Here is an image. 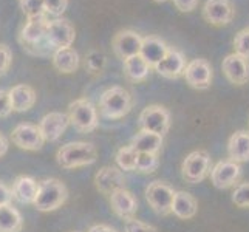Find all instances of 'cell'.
Returning a JSON list of instances; mask_svg holds the SVG:
<instances>
[{
    "label": "cell",
    "mask_w": 249,
    "mask_h": 232,
    "mask_svg": "<svg viewBox=\"0 0 249 232\" xmlns=\"http://www.w3.org/2000/svg\"><path fill=\"white\" fill-rule=\"evenodd\" d=\"M48 17L42 16L36 17V19H28V22L23 25L20 34H19V42L22 44L23 50H27L28 53L34 56H53L54 50L45 39V33L48 27Z\"/></svg>",
    "instance_id": "cell-1"
},
{
    "label": "cell",
    "mask_w": 249,
    "mask_h": 232,
    "mask_svg": "<svg viewBox=\"0 0 249 232\" xmlns=\"http://www.w3.org/2000/svg\"><path fill=\"white\" fill-rule=\"evenodd\" d=\"M98 160V149L91 143H68L56 152V161L62 169H78L90 166Z\"/></svg>",
    "instance_id": "cell-2"
},
{
    "label": "cell",
    "mask_w": 249,
    "mask_h": 232,
    "mask_svg": "<svg viewBox=\"0 0 249 232\" xmlns=\"http://www.w3.org/2000/svg\"><path fill=\"white\" fill-rule=\"evenodd\" d=\"M68 198L67 186L57 178H47L39 183V191L34 200V208L40 212H51L59 209Z\"/></svg>",
    "instance_id": "cell-3"
},
{
    "label": "cell",
    "mask_w": 249,
    "mask_h": 232,
    "mask_svg": "<svg viewBox=\"0 0 249 232\" xmlns=\"http://www.w3.org/2000/svg\"><path fill=\"white\" fill-rule=\"evenodd\" d=\"M133 99L132 94L123 87H110L101 94L99 111L102 116L108 119L124 118L132 110Z\"/></svg>",
    "instance_id": "cell-4"
},
{
    "label": "cell",
    "mask_w": 249,
    "mask_h": 232,
    "mask_svg": "<svg viewBox=\"0 0 249 232\" xmlns=\"http://www.w3.org/2000/svg\"><path fill=\"white\" fill-rule=\"evenodd\" d=\"M68 121L81 133H90L98 127V110L89 99L81 98L68 106Z\"/></svg>",
    "instance_id": "cell-5"
},
{
    "label": "cell",
    "mask_w": 249,
    "mask_h": 232,
    "mask_svg": "<svg viewBox=\"0 0 249 232\" xmlns=\"http://www.w3.org/2000/svg\"><path fill=\"white\" fill-rule=\"evenodd\" d=\"M212 158L208 150H194L184 158L181 164V174L187 183L196 184L204 181L211 174Z\"/></svg>",
    "instance_id": "cell-6"
},
{
    "label": "cell",
    "mask_w": 249,
    "mask_h": 232,
    "mask_svg": "<svg viewBox=\"0 0 249 232\" xmlns=\"http://www.w3.org/2000/svg\"><path fill=\"white\" fill-rule=\"evenodd\" d=\"M138 124L141 127V130L155 133L164 138V135L170 128V113H169V110L162 106H158V104L147 106L141 111Z\"/></svg>",
    "instance_id": "cell-7"
},
{
    "label": "cell",
    "mask_w": 249,
    "mask_h": 232,
    "mask_svg": "<svg viewBox=\"0 0 249 232\" xmlns=\"http://www.w3.org/2000/svg\"><path fill=\"white\" fill-rule=\"evenodd\" d=\"M175 192L177 191H174V187L164 181H152L145 187L144 195L153 212H157L158 215H169V214H172L170 208Z\"/></svg>",
    "instance_id": "cell-8"
},
{
    "label": "cell",
    "mask_w": 249,
    "mask_h": 232,
    "mask_svg": "<svg viewBox=\"0 0 249 232\" xmlns=\"http://www.w3.org/2000/svg\"><path fill=\"white\" fill-rule=\"evenodd\" d=\"M74 37H76V31H74V27L71 25L70 20L56 17L54 20L48 22L45 39L54 51L59 48L71 47L74 42Z\"/></svg>",
    "instance_id": "cell-9"
},
{
    "label": "cell",
    "mask_w": 249,
    "mask_h": 232,
    "mask_svg": "<svg viewBox=\"0 0 249 232\" xmlns=\"http://www.w3.org/2000/svg\"><path fill=\"white\" fill-rule=\"evenodd\" d=\"M211 181L217 189L234 187L242 178V166L232 160H221L211 169Z\"/></svg>",
    "instance_id": "cell-10"
},
{
    "label": "cell",
    "mask_w": 249,
    "mask_h": 232,
    "mask_svg": "<svg viewBox=\"0 0 249 232\" xmlns=\"http://www.w3.org/2000/svg\"><path fill=\"white\" fill-rule=\"evenodd\" d=\"M184 79L195 90H208L212 84V65L203 57L192 59L184 68Z\"/></svg>",
    "instance_id": "cell-11"
},
{
    "label": "cell",
    "mask_w": 249,
    "mask_h": 232,
    "mask_svg": "<svg viewBox=\"0 0 249 232\" xmlns=\"http://www.w3.org/2000/svg\"><path fill=\"white\" fill-rule=\"evenodd\" d=\"M234 5L231 0H206L203 6L204 20L213 27H225L234 19Z\"/></svg>",
    "instance_id": "cell-12"
},
{
    "label": "cell",
    "mask_w": 249,
    "mask_h": 232,
    "mask_svg": "<svg viewBox=\"0 0 249 232\" xmlns=\"http://www.w3.org/2000/svg\"><path fill=\"white\" fill-rule=\"evenodd\" d=\"M11 141L23 150H40L45 143L39 127L30 123L17 125L11 133Z\"/></svg>",
    "instance_id": "cell-13"
},
{
    "label": "cell",
    "mask_w": 249,
    "mask_h": 232,
    "mask_svg": "<svg viewBox=\"0 0 249 232\" xmlns=\"http://www.w3.org/2000/svg\"><path fill=\"white\" fill-rule=\"evenodd\" d=\"M142 37L133 30H121L115 34L113 40H111V48H113L116 57L121 61L140 54Z\"/></svg>",
    "instance_id": "cell-14"
},
{
    "label": "cell",
    "mask_w": 249,
    "mask_h": 232,
    "mask_svg": "<svg viewBox=\"0 0 249 232\" xmlns=\"http://www.w3.org/2000/svg\"><path fill=\"white\" fill-rule=\"evenodd\" d=\"M221 70L231 84L242 87L249 82V61L237 53H231L223 59Z\"/></svg>",
    "instance_id": "cell-15"
},
{
    "label": "cell",
    "mask_w": 249,
    "mask_h": 232,
    "mask_svg": "<svg viewBox=\"0 0 249 232\" xmlns=\"http://www.w3.org/2000/svg\"><path fill=\"white\" fill-rule=\"evenodd\" d=\"M186 65H187L186 56L181 51L169 47L166 56L153 67V70L160 76L166 77V79H178L179 76H183Z\"/></svg>",
    "instance_id": "cell-16"
},
{
    "label": "cell",
    "mask_w": 249,
    "mask_h": 232,
    "mask_svg": "<svg viewBox=\"0 0 249 232\" xmlns=\"http://www.w3.org/2000/svg\"><path fill=\"white\" fill-rule=\"evenodd\" d=\"M94 186L104 195L113 194L118 189L125 187V177L121 169L113 166H106L98 170V174L94 175Z\"/></svg>",
    "instance_id": "cell-17"
},
{
    "label": "cell",
    "mask_w": 249,
    "mask_h": 232,
    "mask_svg": "<svg viewBox=\"0 0 249 232\" xmlns=\"http://www.w3.org/2000/svg\"><path fill=\"white\" fill-rule=\"evenodd\" d=\"M68 124H70V121H68V116L65 113H61V111H51V113L45 115L40 119L37 127H39V130L45 141L54 143L64 135Z\"/></svg>",
    "instance_id": "cell-18"
},
{
    "label": "cell",
    "mask_w": 249,
    "mask_h": 232,
    "mask_svg": "<svg viewBox=\"0 0 249 232\" xmlns=\"http://www.w3.org/2000/svg\"><path fill=\"white\" fill-rule=\"evenodd\" d=\"M110 206L113 212L119 218L128 220L133 218L136 211H138V200L135 198V195L127 191V189H118L113 194H110Z\"/></svg>",
    "instance_id": "cell-19"
},
{
    "label": "cell",
    "mask_w": 249,
    "mask_h": 232,
    "mask_svg": "<svg viewBox=\"0 0 249 232\" xmlns=\"http://www.w3.org/2000/svg\"><path fill=\"white\" fill-rule=\"evenodd\" d=\"M8 98H10V104L13 111L17 113H23L33 108V106L36 104V91L30 85H16V87L8 90Z\"/></svg>",
    "instance_id": "cell-20"
},
{
    "label": "cell",
    "mask_w": 249,
    "mask_h": 232,
    "mask_svg": "<svg viewBox=\"0 0 249 232\" xmlns=\"http://www.w3.org/2000/svg\"><path fill=\"white\" fill-rule=\"evenodd\" d=\"M167 50H169V45L161 37L145 36V37H142V42H141L140 54L142 56L144 61L153 68L162 57L166 56Z\"/></svg>",
    "instance_id": "cell-21"
},
{
    "label": "cell",
    "mask_w": 249,
    "mask_h": 232,
    "mask_svg": "<svg viewBox=\"0 0 249 232\" xmlns=\"http://www.w3.org/2000/svg\"><path fill=\"white\" fill-rule=\"evenodd\" d=\"M37 191H39V183L34 178L27 175L17 177L11 187L13 198L22 204H33L34 200H36Z\"/></svg>",
    "instance_id": "cell-22"
},
{
    "label": "cell",
    "mask_w": 249,
    "mask_h": 232,
    "mask_svg": "<svg viewBox=\"0 0 249 232\" xmlns=\"http://www.w3.org/2000/svg\"><path fill=\"white\" fill-rule=\"evenodd\" d=\"M170 212L179 220H191L198 212V201L195 200V196L189 192L178 191L175 192L174 201H172Z\"/></svg>",
    "instance_id": "cell-23"
},
{
    "label": "cell",
    "mask_w": 249,
    "mask_h": 232,
    "mask_svg": "<svg viewBox=\"0 0 249 232\" xmlns=\"http://www.w3.org/2000/svg\"><path fill=\"white\" fill-rule=\"evenodd\" d=\"M228 157L238 164L249 161V132L237 130L229 136L228 141Z\"/></svg>",
    "instance_id": "cell-24"
},
{
    "label": "cell",
    "mask_w": 249,
    "mask_h": 232,
    "mask_svg": "<svg viewBox=\"0 0 249 232\" xmlns=\"http://www.w3.org/2000/svg\"><path fill=\"white\" fill-rule=\"evenodd\" d=\"M51 61H53L56 70L64 74L74 73L79 68V54L71 47L56 50L51 56Z\"/></svg>",
    "instance_id": "cell-25"
},
{
    "label": "cell",
    "mask_w": 249,
    "mask_h": 232,
    "mask_svg": "<svg viewBox=\"0 0 249 232\" xmlns=\"http://www.w3.org/2000/svg\"><path fill=\"white\" fill-rule=\"evenodd\" d=\"M130 145L138 153H157L158 155L162 147V136L141 130L132 138Z\"/></svg>",
    "instance_id": "cell-26"
},
{
    "label": "cell",
    "mask_w": 249,
    "mask_h": 232,
    "mask_svg": "<svg viewBox=\"0 0 249 232\" xmlns=\"http://www.w3.org/2000/svg\"><path fill=\"white\" fill-rule=\"evenodd\" d=\"M123 67L125 77L132 82H142L152 70V67L144 61L141 54L125 59V61H123Z\"/></svg>",
    "instance_id": "cell-27"
},
{
    "label": "cell",
    "mask_w": 249,
    "mask_h": 232,
    "mask_svg": "<svg viewBox=\"0 0 249 232\" xmlns=\"http://www.w3.org/2000/svg\"><path fill=\"white\" fill-rule=\"evenodd\" d=\"M23 220L20 212L11 204L0 206V232H20Z\"/></svg>",
    "instance_id": "cell-28"
},
{
    "label": "cell",
    "mask_w": 249,
    "mask_h": 232,
    "mask_svg": "<svg viewBox=\"0 0 249 232\" xmlns=\"http://www.w3.org/2000/svg\"><path fill=\"white\" fill-rule=\"evenodd\" d=\"M136 158H138V152L132 145H124L116 152V162L121 170H135Z\"/></svg>",
    "instance_id": "cell-29"
},
{
    "label": "cell",
    "mask_w": 249,
    "mask_h": 232,
    "mask_svg": "<svg viewBox=\"0 0 249 232\" xmlns=\"http://www.w3.org/2000/svg\"><path fill=\"white\" fill-rule=\"evenodd\" d=\"M160 166V158L157 153H138L136 158L135 170L141 172V174H152Z\"/></svg>",
    "instance_id": "cell-30"
},
{
    "label": "cell",
    "mask_w": 249,
    "mask_h": 232,
    "mask_svg": "<svg viewBox=\"0 0 249 232\" xmlns=\"http://www.w3.org/2000/svg\"><path fill=\"white\" fill-rule=\"evenodd\" d=\"M20 10L27 16V19H36V17L47 16L44 0H20Z\"/></svg>",
    "instance_id": "cell-31"
},
{
    "label": "cell",
    "mask_w": 249,
    "mask_h": 232,
    "mask_svg": "<svg viewBox=\"0 0 249 232\" xmlns=\"http://www.w3.org/2000/svg\"><path fill=\"white\" fill-rule=\"evenodd\" d=\"M106 64H107L106 54L101 53V51H96V50L90 51L87 57H85V68H87V71H90L93 74L102 73V70L106 68Z\"/></svg>",
    "instance_id": "cell-32"
},
{
    "label": "cell",
    "mask_w": 249,
    "mask_h": 232,
    "mask_svg": "<svg viewBox=\"0 0 249 232\" xmlns=\"http://www.w3.org/2000/svg\"><path fill=\"white\" fill-rule=\"evenodd\" d=\"M234 53L243 56L249 61V27L238 31L234 37Z\"/></svg>",
    "instance_id": "cell-33"
},
{
    "label": "cell",
    "mask_w": 249,
    "mask_h": 232,
    "mask_svg": "<svg viewBox=\"0 0 249 232\" xmlns=\"http://www.w3.org/2000/svg\"><path fill=\"white\" fill-rule=\"evenodd\" d=\"M232 203L238 208H249V181L235 186L232 192Z\"/></svg>",
    "instance_id": "cell-34"
},
{
    "label": "cell",
    "mask_w": 249,
    "mask_h": 232,
    "mask_svg": "<svg viewBox=\"0 0 249 232\" xmlns=\"http://www.w3.org/2000/svg\"><path fill=\"white\" fill-rule=\"evenodd\" d=\"M124 232H160L155 226L147 225V223H142L140 220L133 218H128L125 220V225H124Z\"/></svg>",
    "instance_id": "cell-35"
},
{
    "label": "cell",
    "mask_w": 249,
    "mask_h": 232,
    "mask_svg": "<svg viewBox=\"0 0 249 232\" xmlns=\"http://www.w3.org/2000/svg\"><path fill=\"white\" fill-rule=\"evenodd\" d=\"M45 2V11L51 16H62L68 6V0H44Z\"/></svg>",
    "instance_id": "cell-36"
},
{
    "label": "cell",
    "mask_w": 249,
    "mask_h": 232,
    "mask_svg": "<svg viewBox=\"0 0 249 232\" xmlns=\"http://www.w3.org/2000/svg\"><path fill=\"white\" fill-rule=\"evenodd\" d=\"M11 61H13V53L8 45L0 44V76H3L8 73L11 67Z\"/></svg>",
    "instance_id": "cell-37"
},
{
    "label": "cell",
    "mask_w": 249,
    "mask_h": 232,
    "mask_svg": "<svg viewBox=\"0 0 249 232\" xmlns=\"http://www.w3.org/2000/svg\"><path fill=\"white\" fill-rule=\"evenodd\" d=\"M11 104H10V98H8V91L0 90V118H6L11 115Z\"/></svg>",
    "instance_id": "cell-38"
},
{
    "label": "cell",
    "mask_w": 249,
    "mask_h": 232,
    "mask_svg": "<svg viewBox=\"0 0 249 232\" xmlns=\"http://www.w3.org/2000/svg\"><path fill=\"white\" fill-rule=\"evenodd\" d=\"M174 5L177 6L178 11L191 13L195 10L196 5H198V0H174Z\"/></svg>",
    "instance_id": "cell-39"
},
{
    "label": "cell",
    "mask_w": 249,
    "mask_h": 232,
    "mask_svg": "<svg viewBox=\"0 0 249 232\" xmlns=\"http://www.w3.org/2000/svg\"><path fill=\"white\" fill-rule=\"evenodd\" d=\"M11 201H13L11 187H8L3 181H0V206L11 204Z\"/></svg>",
    "instance_id": "cell-40"
},
{
    "label": "cell",
    "mask_w": 249,
    "mask_h": 232,
    "mask_svg": "<svg viewBox=\"0 0 249 232\" xmlns=\"http://www.w3.org/2000/svg\"><path fill=\"white\" fill-rule=\"evenodd\" d=\"M89 232H118V231L108 225H94L89 229Z\"/></svg>",
    "instance_id": "cell-41"
},
{
    "label": "cell",
    "mask_w": 249,
    "mask_h": 232,
    "mask_svg": "<svg viewBox=\"0 0 249 232\" xmlns=\"http://www.w3.org/2000/svg\"><path fill=\"white\" fill-rule=\"evenodd\" d=\"M8 147H10V145H8V140L2 133H0V158H2L3 155L8 152Z\"/></svg>",
    "instance_id": "cell-42"
},
{
    "label": "cell",
    "mask_w": 249,
    "mask_h": 232,
    "mask_svg": "<svg viewBox=\"0 0 249 232\" xmlns=\"http://www.w3.org/2000/svg\"><path fill=\"white\" fill-rule=\"evenodd\" d=\"M153 2H158V3H164V2H167V0H153Z\"/></svg>",
    "instance_id": "cell-43"
}]
</instances>
